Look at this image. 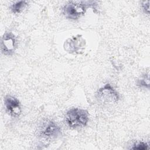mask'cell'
Wrapping results in <instances>:
<instances>
[{
    "label": "cell",
    "mask_w": 150,
    "mask_h": 150,
    "mask_svg": "<svg viewBox=\"0 0 150 150\" xmlns=\"http://www.w3.org/2000/svg\"><path fill=\"white\" fill-rule=\"evenodd\" d=\"M96 1H70L63 8V13L65 17L71 20H77L81 17L86 12L87 8L94 7Z\"/></svg>",
    "instance_id": "6da1fadb"
},
{
    "label": "cell",
    "mask_w": 150,
    "mask_h": 150,
    "mask_svg": "<svg viewBox=\"0 0 150 150\" xmlns=\"http://www.w3.org/2000/svg\"><path fill=\"white\" fill-rule=\"evenodd\" d=\"M66 124L71 128H79L87 125L89 120V114L84 109L72 108L69 110L65 115Z\"/></svg>",
    "instance_id": "7a4b0ae2"
},
{
    "label": "cell",
    "mask_w": 150,
    "mask_h": 150,
    "mask_svg": "<svg viewBox=\"0 0 150 150\" xmlns=\"http://www.w3.org/2000/svg\"><path fill=\"white\" fill-rule=\"evenodd\" d=\"M96 96L98 101L106 104L116 103L120 98L119 93L109 83L101 87Z\"/></svg>",
    "instance_id": "3957f363"
},
{
    "label": "cell",
    "mask_w": 150,
    "mask_h": 150,
    "mask_svg": "<svg viewBox=\"0 0 150 150\" xmlns=\"http://www.w3.org/2000/svg\"><path fill=\"white\" fill-rule=\"evenodd\" d=\"M17 47V40L14 34L12 32H5L2 36L1 49L5 55H11Z\"/></svg>",
    "instance_id": "277c9868"
},
{
    "label": "cell",
    "mask_w": 150,
    "mask_h": 150,
    "mask_svg": "<svg viewBox=\"0 0 150 150\" xmlns=\"http://www.w3.org/2000/svg\"><path fill=\"white\" fill-rule=\"evenodd\" d=\"M4 105L8 114L13 118L20 116L22 112V107L20 101L15 97L7 96L4 98Z\"/></svg>",
    "instance_id": "5b68a950"
},
{
    "label": "cell",
    "mask_w": 150,
    "mask_h": 150,
    "mask_svg": "<svg viewBox=\"0 0 150 150\" xmlns=\"http://www.w3.org/2000/svg\"><path fill=\"white\" fill-rule=\"evenodd\" d=\"M61 129L60 127L53 121H47L40 129V135L45 139L56 138L60 135Z\"/></svg>",
    "instance_id": "8992f818"
},
{
    "label": "cell",
    "mask_w": 150,
    "mask_h": 150,
    "mask_svg": "<svg viewBox=\"0 0 150 150\" xmlns=\"http://www.w3.org/2000/svg\"><path fill=\"white\" fill-rule=\"evenodd\" d=\"M28 2L26 1H19L14 2L11 5L10 8L11 11L14 13H19L24 10L28 6Z\"/></svg>",
    "instance_id": "52a82bcc"
},
{
    "label": "cell",
    "mask_w": 150,
    "mask_h": 150,
    "mask_svg": "<svg viewBox=\"0 0 150 150\" xmlns=\"http://www.w3.org/2000/svg\"><path fill=\"white\" fill-rule=\"evenodd\" d=\"M137 85L141 88H149V73H145L137 80Z\"/></svg>",
    "instance_id": "ba28073f"
},
{
    "label": "cell",
    "mask_w": 150,
    "mask_h": 150,
    "mask_svg": "<svg viewBox=\"0 0 150 150\" xmlns=\"http://www.w3.org/2000/svg\"><path fill=\"white\" fill-rule=\"evenodd\" d=\"M131 149H139V150L148 149H149V145L146 142L140 141V142H136L134 144H133L132 146L131 147Z\"/></svg>",
    "instance_id": "9c48e42d"
},
{
    "label": "cell",
    "mask_w": 150,
    "mask_h": 150,
    "mask_svg": "<svg viewBox=\"0 0 150 150\" xmlns=\"http://www.w3.org/2000/svg\"><path fill=\"white\" fill-rule=\"evenodd\" d=\"M141 7L144 13L149 15V1H142L141 2Z\"/></svg>",
    "instance_id": "30bf717a"
}]
</instances>
